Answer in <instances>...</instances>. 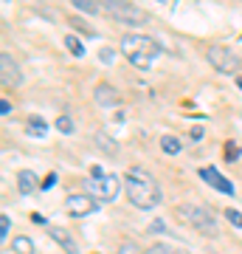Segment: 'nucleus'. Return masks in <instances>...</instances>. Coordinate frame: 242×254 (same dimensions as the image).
Instances as JSON below:
<instances>
[{"instance_id":"nucleus-23","label":"nucleus","mask_w":242,"mask_h":254,"mask_svg":"<svg viewBox=\"0 0 242 254\" xmlns=\"http://www.w3.org/2000/svg\"><path fill=\"white\" fill-rule=\"evenodd\" d=\"M240 155H242V150L234 144V141H228V144H225V158H228V161H237Z\"/></svg>"},{"instance_id":"nucleus-30","label":"nucleus","mask_w":242,"mask_h":254,"mask_svg":"<svg viewBox=\"0 0 242 254\" xmlns=\"http://www.w3.org/2000/svg\"><path fill=\"white\" fill-rule=\"evenodd\" d=\"M163 229H166V226H163V223H161V220H155V223H152V226H149V232H163Z\"/></svg>"},{"instance_id":"nucleus-7","label":"nucleus","mask_w":242,"mask_h":254,"mask_svg":"<svg viewBox=\"0 0 242 254\" xmlns=\"http://www.w3.org/2000/svg\"><path fill=\"white\" fill-rule=\"evenodd\" d=\"M0 82L3 85H9V88H14V85H20L23 82V71H20V65H17V60L11 54H0Z\"/></svg>"},{"instance_id":"nucleus-20","label":"nucleus","mask_w":242,"mask_h":254,"mask_svg":"<svg viewBox=\"0 0 242 254\" xmlns=\"http://www.w3.org/2000/svg\"><path fill=\"white\" fill-rule=\"evenodd\" d=\"M223 215L228 218V223H231L234 229H242V212H237V209H225Z\"/></svg>"},{"instance_id":"nucleus-16","label":"nucleus","mask_w":242,"mask_h":254,"mask_svg":"<svg viewBox=\"0 0 242 254\" xmlns=\"http://www.w3.org/2000/svg\"><path fill=\"white\" fill-rule=\"evenodd\" d=\"M65 48H68V51H71L76 60H82V57H85V46H82V43H79V40H76L73 34L65 37Z\"/></svg>"},{"instance_id":"nucleus-21","label":"nucleus","mask_w":242,"mask_h":254,"mask_svg":"<svg viewBox=\"0 0 242 254\" xmlns=\"http://www.w3.org/2000/svg\"><path fill=\"white\" fill-rule=\"evenodd\" d=\"M45 130H48V127H45V122L43 119H31V122H28V133H31V136H45Z\"/></svg>"},{"instance_id":"nucleus-1","label":"nucleus","mask_w":242,"mask_h":254,"mask_svg":"<svg viewBox=\"0 0 242 254\" xmlns=\"http://www.w3.org/2000/svg\"><path fill=\"white\" fill-rule=\"evenodd\" d=\"M124 195L135 209H152L161 203V187L141 167H130L124 175Z\"/></svg>"},{"instance_id":"nucleus-12","label":"nucleus","mask_w":242,"mask_h":254,"mask_svg":"<svg viewBox=\"0 0 242 254\" xmlns=\"http://www.w3.org/2000/svg\"><path fill=\"white\" fill-rule=\"evenodd\" d=\"M93 141H96V147H99V150H104L110 158H116V155H118V141H116V138H110L104 130H99V133L93 136Z\"/></svg>"},{"instance_id":"nucleus-8","label":"nucleus","mask_w":242,"mask_h":254,"mask_svg":"<svg viewBox=\"0 0 242 254\" xmlns=\"http://www.w3.org/2000/svg\"><path fill=\"white\" fill-rule=\"evenodd\" d=\"M65 209L73 218H82V215H90L96 209V200L90 198V195H68L65 198Z\"/></svg>"},{"instance_id":"nucleus-4","label":"nucleus","mask_w":242,"mask_h":254,"mask_svg":"<svg viewBox=\"0 0 242 254\" xmlns=\"http://www.w3.org/2000/svg\"><path fill=\"white\" fill-rule=\"evenodd\" d=\"M101 9L107 17H113L116 23H124V26H146V20H149V14L130 0H101Z\"/></svg>"},{"instance_id":"nucleus-2","label":"nucleus","mask_w":242,"mask_h":254,"mask_svg":"<svg viewBox=\"0 0 242 254\" xmlns=\"http://www.w3.org/2000/svg\"><path fill=\"white\" fill-rule=\"evenodd\" d=\"M121 51L135 68H149L152 60L161 54V46L146 34H124L121 37Z\"/></svg>"},{"instance_id":"nucleus-25","label":"nucleus","mask_w":242,"mask_h":254,"mask_svg":"<svg viewBox=\"0 0 242 254\" xmlns=\"http://www.w3.org/2000/svg\"><path fill=\"white\" fill-rule=\"evenodd\" d=\"M113 57H116V51H113V48H101V51H99V60H101L104 65L113 63Z\"/></svg>"},{"instance_id":"nucleus-9","label":"nucleus","mask_w":242,"mask_h":254,"mask_svg":"<svg viewBox=\"0 0 242 254\" xmlns=\"http://www.w3.org/2000/svg\"><path fill=\"white\" fill-rule=\"evenodd\" d=\"M93 99H96V105H101V108H116V105H121V93H118V88H113L107 82H99V85L93 88Z\"/></svg>"},{"instance_id":"nucleus-29","label":"nucleus","mask_w":242,"mask_h":254,"mask_svg":"<svg viewBox=\"0 0 242 254\" xmlns=\"http://www.w3.org/2000/svg\"><path fill=\"white\" fill-rule=\"evenodd\" d=\"M200 138H203V127H194L192 130V141H200Z\"/></svg>"},{"instance_id":"nucleus-5","label":"nucleus","mask_w":242,"mask_h":254,"mask_svg":"<svg viewBox=\"0 0 242 254\" xmlns=\"http://www.w3.org/2000/svg\"><path fill=\"white\" fill-rule=\"evenodd\" d=\"M121 190V178L113 173H104V175H90L85 178V192L93 195L96 200H113Z\"/></svg>"},{"instance_id":"nucleus-19","label":"nucleus","mask_w":242,"mask_h":254,"mask_svg":"<svg viewBox=\"0 0 242 254\" xmlns=\"http://www.w3.org/2000/svg\"><path fill=\"white\" fill-rule=\"evenodd\" d=\"M146 254H180L178 249H172L169 243H152L146 249Z\"/></svg>"},{"instance_id":"nucleus-27","label":"nucleus","mask_w":242,"mask_h":254,"mask_svg":"<svg viewBox=\"0 0 242 254\" xmlns=\"http://www.w3.org/2000/svg\"><path fill=\"white\" fill-rule=\"evenodd\" d=\"M54 184H56V173H51V175H45V181L40 184V190H51Z\"/></svg>"},{"instance_id":"nucleus-3","label":"nucleus","mask_w":242,"mask_h":254,"mask_svg":"<svg viewBox=\"0 0 242 254\" xmlns=\"http://www.w3.org/2000/svg\"><path fill=\"white\" fill-rule=\"evenodd\" d=\"M175 215H178L183 223H189L192 229H197L200 235L217 237V218L211 215V209L200 206V203H178Z\"/></svg>"},{"instance_id":"nucleus-28","label":"nucleus","mask_w":242,"mask_h":254,"mask_svg":"<svg viewBox=\"0 0 242 254\" xmlns=\"http://www.w3.org/2000/svg\"><path fill=\"white\" fill-rule=\"evenodd\" d=\"M0 113H3V116H9V113H11V102H9V99L0 102Z\"/></svg>"},{"instance_id":"nucleus-33","label":"nucleus","mask_w":242,"mask_h":254,"mask_svg":"<svg viewBox=\"0 0 242 254\" xmlns=\"http://www.w3.org/2000/svg\"><path fill=\"white\" fill-rule=\"evenodd\" d=\"M158 3H169V0H158Z\"/></svg>"},{"instance_id":"nucleus-10","label":"nucleus","mask_w":242,"mask_h":254,"mask_svg":"<svg viewBox=\"0 0 242 254\" xmlns=\"http://www.w3.org/2000/svg\"><path fill=\"white\" fill-rule=\"evenodd\" d=\"M200 178H203L208 187H214L217 192H223V195H234V184L228 181V178H223L214 167H203V170H200Z\"/></svg>"},{"instance_id":"nucleus-32","label":"nucleus","mask_w":242,"mask_h":254,"mask_svg":"<svg viewBox=\"0 0 242 254\" xmlns=\"http://www.w3.org/2000/svg\"><path fill=\"white\" fill-rule=\"evenodd\" d=\"M237 88L242 91V73H237Z\"/></svg>"},{"instance_id":"nucleus-18","label":"nucleus","mask_w":242,"mask_h":254,"mask_svg":"<svg viewBox=\"0 0 242 254\" xmlns=\"http://www.w3.org/2000/svg\"><path fill=\"white\" fill-rule=\"evenodd\" d=\"M56 130H59L62 136H71L73 133V119L71 116H59L56 119Z\"/></svg>"},{"instance_id":"nucleus-6","label":"nucleus","mask_w":242,"mask_h":254,"mask_svg":"<svg viewBox=\"0 0 242 254\" xmlns=\"http://www.w3.org/2000/svg\"><path fill=\"white\" fill-rule=\"evenodd\" d=\"M206 60L208 65L220 73H240L242 71V60L240 54H234L231 48L225 46H208L206 48Z\"/></svg>"},{"instance_id":"nucleus-17","label":"nucleus","mask_w":242,"mask_h":254,"mask_svg":"<svg viewBox=\"0 0 242 254\" xmlns=\"http://www.w3.org/2000/svg\"><path fill=\"white\" fill-rule=\"evenodd\" d=\"M161 150H163L166 155H178V153H180V141H178L175 136H163V138H161Z\"/></svg>"},{"instance_id":"nucleus-26","label":"nucleus","mask_w":242,"mask_h":254,"mask_svg":"<svg viewBox=\"0 0 242 254\" xmlns=\"http://www.w3.org/2000/svg\"><path fill=\"white\" fill-rule=\"evenodd\" d=\"M0 237L9 240V218H6V215H0Z\"/></svg>"},{"instance_id":"nucleus-24","label":"nucleus","mask_w":242,"mask_h":254,"mask_svg":"<svg viewBox=\"0 0 242 254\" xmlns=\"http://www.w3.org/2000/svg\"><path fill=\"white\" fill-rule=\"evenodd\" d=\"M116 254H144L141 249H138V246L135 243H124V246H118V252Z\"/></svg>"},{"instance_id":"nucleus-14","label":"nucleus","mask_w":242,"mask_h":254,"mask_svg":"<svg viewBox=\"0 0 242 254\" xmlns=\"http://www.w3.org/2000/svg\"><path fill=\"white\" fill-rule=\"evenodd\" d=\"M11 252L14 254H34V240L26 237V235L14 237V240H11Z\"/></svg>"},{"instance_id":"nucleus-31","label":"nucleus","mask_w":242,"mask_h":254,"mask_svg":"<svg viewBox=\"0 0 242 254\" xmlns=\"http://www.w3.org/2000/svg\"><path fill=\"white\" fill-rule=\"evenodd\" d=\"M31 220H34V223H40V226H45V218H43V215H37V212L31 215Z\"/></svg>"},{"instance_id":"nucleus-22","label":"nucleus","mask_w":242,"mask_h":254,"mask_svg":"<svg viewBox=\"0 0 242 254\" xmlns=\"http://www.w3.org/2000/svg\"><path fill=\"white\" fill-rule=\"evenodd\" d=\"M71 26H73V28H79L82 34H88V37L96 34V31H93V28H90L88 23H85V20H79V17H71Z\"/></svg>"},{"instance_id":"nucleus-15","label":"nucleus","mask_w":242,"mask_h":254,"mask_svg":"<svg viewBox=\"0 0 242 254\" xmlns=\"http://www.w3.org/2000/svg\"><path fill=\"white\" fill-rule=\"evenodd\" d=\"M73 9H79L82 14H99L101 11V0H71Z\"/></svg>"},{"instance_id":"nucleus-13","label":"nucleus","mask_w":242,"mask_h":254,"mask_svg":"<svg viewBox=\"0 0 242 254\" xmlns=\"http://www.w3.org/2000/svg\"><path fill=\"white\" fill-rule=\"evenodd\" d=\"M34 187H37L34 173H28V170L17 173V190H20V195H31V192H34Z\"/></svg>"},{"instance_id":"nucleus-11","label":"nucleus","mask_w":242,"mask_h":254,"mask_svg":"<svg viewBox=\"0 0 242 254\" xmlns=\"http://www.w3.org/2000/svg\"><path fill=\"white\" fill-rule=\"evenodd\" d=\"M51 237H54L56 243H59V249H62L65 254H79V246L73 243V237L65 232V229H59V226H54L51 229Z\"/></svg>"}]
</instances>
